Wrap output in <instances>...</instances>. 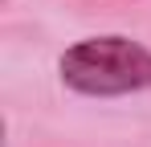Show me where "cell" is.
<instances>
[{"instance_id": "cell-1", "label": "cell", "mask_w": 151, "mask_h": 147, "mask_svg": "<svg viewBox=\"0 0 151 147\" xmlns=\"http://www.w3.org/2000/svg\"><path fill=\"white\" fill-rule=\"evenodd\" d=\"M61 82L86 98H123L151 90V49L135 37H82L57 57Z\"/></svg>"}]
</instances>
